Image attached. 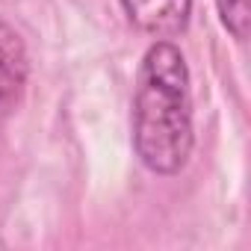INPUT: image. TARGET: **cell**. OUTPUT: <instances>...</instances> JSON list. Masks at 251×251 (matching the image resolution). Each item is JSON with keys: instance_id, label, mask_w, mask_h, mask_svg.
Here are the masks:
<instances>
[{"instance_id": "cell-1", "label": "cell", "mask_w": 251, "mask_h": 251, "mask_svg": "<svg viewBox=\"0 0 251 251\" xmlns=\"http://www.w3.org/2000/svg\"><path fill=\"white\" fill-rule=\"evenodd\" d=\"M189 68L172 42L148 48L133 98V148L154 175H177L192 154Z\"/></svg>"}, {"instance_id": "cell-2", "label": "cell", "mask_w": 251, "mask_h": 251, "mask_svg": "<svg viewBox=\"0 0 251 251\" xmlns=\"http://www.w3.org/2000/svg\"><path fill=\"white\" fill-rule=\"evenodd\" d=\"M27 71L30 65H27V50L21 36L15 33L12 24L0 18V115H9L21 103Z\"/></svg>"}, {"instance_id": "cell-3", "label": "cell", "mask_w": 251, "mask_h": 251, "mask_svg": "<svg viewBox=\"0 0 251 251\" xmlns=\"http://www.w3.org/2000/svg\"><path fill=\"white\" fill-rule=\"evenodd\" d=\"M121 6L139 30L157 39L183 33L192 15V0H121Z\"/></svg>"}, {"instance_id": "cell-4", "label": "cell", "mask_w": 251, "mask_h": 251, "mask_svg": "<svg viewBox=\"0 0 251 251\" xmlns=\"http://www.w3.org/2000/svg\"><path fill=\"white\" fill-rule=\"evenodd\" d=\"M216 6H219V15H222L225 27L233 33V39L245 42L248 27H251V6H248V0H216Z\"/></svg>"}]
</instances>
